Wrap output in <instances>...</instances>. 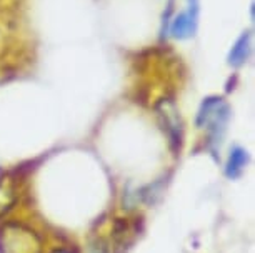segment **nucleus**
I'll return each mask as SVG.
<instances>
[{"instance_id":"obj_10","label":"nucleus","mask_w":255,"mask_h":253,"mask_svg":"<svg viewBox=\"0 0 255 253\" xmlns=\"http://www.w3.org/2000/svg\"><path fill=\"white\" fill-rule=\"evenodd\" d=\"M54 253H70L69 250H64V248H60V250H55Z\"/></svg>"},{"instance_id":"obj_4","label":"nucleus","mask_w":255,"mask_h":253,"mask_svg":"<svg viewBox=\"0 0 255 253\" xmlns=\"http://www.w3.org/2000/svg\"><path fill=\"white\" fill-rule=\"evenodd\" d=\"M197 18H199V0H189V10L179 13L172 22V37L179 40L194 37L197 30Z\"/></svg>"},{"instance_id":"obj_6","label":"nucleus","mask_w":255,"mask_h":253,"mask_svg":"<svg viewBox=\"0 0 255 253\" xmlns=\"http://www.w3.org/2000/svg\"><path fill=\"white\" fill-rule=\"evenodd\" d=\"M247 162H249L247 152H245L244 149H240V147L232 149L230 157H229V162H227V167H225V173H227L229 178H237V176L242 175Z\"/></svg>"},{"instance_id":"obj_7","label":"nucleus","mask_w":255,"mask_h":253,"mask_svg":"<svg viewBox=\"0 0 255 253\" xmlns=\"http://www.w3.org/2000/svg\"><path fill=\"white\" fill-rule=\"evenodd\" d=\"M133 233H135V225H130L127 220H119L114 228L115 238V253L119 248L127 250V247L133 242Z\"/></svg>"},{"instance_id":"obj_5","label":"nucleus","mask_w":255,"mask_h":253,"mask_svg":"<svg viewBox=\"0 0 255 253\" xmlns=\"http://www.w3.org/2000/svg\"><path fill=\"white\" fill-rule=\"evenodd\" d=\"M250 50H252V33L247 30L235 40L232 50H230V54H229V64L232 67L244 65L249 59Z\"/></svg>"},{"instance_id":"obj_2","label":"nucleus","mask_w":255,"mask_h":253,"mask_svg":"<svg viewBox=\"0 0 255 253\" xmlns=\"http://www.w3.org/2000/svg\"><path fill=\"white\" fill-rule=\"evenodd\" d=\"M0 253H42V242L30 228L7 223L0 228Z\"/></svg>"},{"instance_id":"obj_3","label":"nucleus","mask_w":255,"mask_h":253,"mask_svg":"<svg viewBox=\"0 0 255 253\" xmlns=\"http://www.w3.org/2000/svg\"><path fill=\"white\" fill-rule=\"evenodd\" d=\"M157 115L158 120H160L163 130L167 132L168 138H170V145L175 152L180 150L182 145V133H184V128H182V120L179 115V110H177L175 103L172 100H160L157 103Z\"/></svg>"},{"instance_id":"obj_8","label":"nucleus","mask_w":255,"mask_h":253,"mask_svg":"<svg viewBox=\"0 0 255 253\" xmlns=\"http://www.w3.org/2000/svg\"><path fill=\"white\" fill-rule=\"evenodd\" d=\"M15 200H17L15 183L10 178H2L0 180V217H3L13 207Z\"/></svg>"},{"instance_id":"obj_9","label":"nucleus","mask_w":255,"mask_h":253,"mask_svg":"<svg viewBox=\"0 0 255 253\" xmlns=\"http://www.w3.org/2000/svg\"><path fill=\"white\" fill-rule=\"evenodd\" d=\"M90 253H109L107 248H105V245L102 242H97L92 245V250H90Z\"/></svg>"},{"instance_id":"obj_1","label":"nucleus","mask_w":255,"mask_h":253,"mask_svg":"<svg viewBox=\"0 0 255 253\" xmlns=\"http://www.w3.org/2000/svg\"><path fill=\"white\" fill-rule=\"evenodd\" d=\"M230 117V108L229 105L224 102V98L220 97H209L202 102L199 113H197V127L209 128L210 133V142L212 143H220L222 137L227 128V122Z\"/></svg>"}]
</instances>
